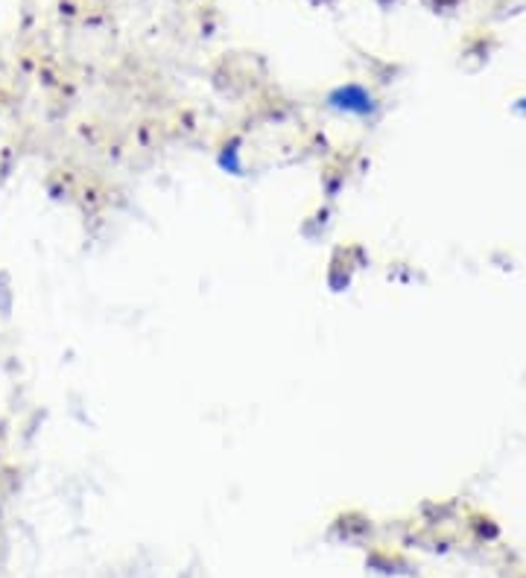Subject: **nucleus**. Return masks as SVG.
<instances>
[{
    "label": "nucleus",
    "instance_id": "f257e3e1",
    "mask_svg": "<svg viewBox=\"0 0 526 578\" xmlns=\"http://www.w3.org/2000/svg\"><path fill=\"white\" fill-rule=\"evenodd\" d=\"M436 3H453V0H436Z\"/></svg>",
    "mask_w": 526,
    "mask_h": 578
},
{
    "label": "nucleus",
    "instance_id": "f03ea898",
    "mask_svg": "<svg viewBox=\"0 0 526 578\" xmlns=\"http://www.w3.org/2000/svg\"><path fill=\"white\" fill-rule=\"evenodd\" d=\"M383 3H389V0H383Z\"/></svg>",
    "mask_w": 526,
    "mask_h": 578
}]
</instances>
